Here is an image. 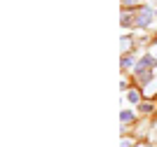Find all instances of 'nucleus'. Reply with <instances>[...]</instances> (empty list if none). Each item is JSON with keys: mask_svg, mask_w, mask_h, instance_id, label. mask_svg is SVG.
I'll list each match as a JSON object with an SVG mask.
<instances>
[{"mask_svg": "<svg viewBox=\"0 0 157 147\" xmlns=\"http://www.w3.org/2000/svg\"><path fill=\"white\" fill-rule=\"evenodd\" d=\"M122 147H131V142L129 140H122Z\"/></svg>", "mask_w": 157, "mask_h": 147, "instance_id": "nucleus-6", "label": "nucleus"}, {"mask_svg": "<svg viewBox=\"0 0 157 147\" xmlns=\"http://www.w3.org/2000/svg\"><path fill=\"white\" fill-rule=\"evenodd\" d=\"M127 98H129L131 103H136L138 101V91H129V96H127Z\"/></svg>", "mask_w": 157, "mask_h": 147, "instance_id": "nucleus-3", "label": "nucleus"}, {"mask_svg": "<svg viewBox=\"0 0 157 147\" xmlns=\"http://www.w3.org/2000/svg\"><path fill=\"white\" fill-rule=\"evenodd\" d=\"M141 110H143V112H150L152 105H150V103H143V105H141Z\"/></svg>", "mask_w": 157, "mask_h": 147, "instance_id": "nucleus-4", "label": "nucleus"}, {"mask_svg": "<svg viewBox=\"0 0 157 147\" xmlns=\"http://www.w3.org/2000/svg\"><path fill=\"white\" fill-rule=\"evenodd\" d=\"M131 63H134L131 58H122V65H124V68H131Z\"/></svg>", "mask_w": 157, "mask_h": 147, "instance_id": "nucleus-5", "label": "nucleus"}, {"mask_svg": "<svg viewBox=\"0 0 157 147\" xmlns=\"http://www.w3.org/2000/svg\"><path fill=\"white\" fill-rule=\"evenodd\" d=\"M120 119H122V122H124V124H129L131 119H134V115H131L129 110H124V112H122V115H120Z\"/></svg>", "mask_w": 157, "mask_h": 147, "instance_id": "nucleus-2", "label": "nucleus"}, {"mask_svg": "<svg viewBox=\"0 0 157 147\" xmlns=\"http://www.w3.org/2000/svg\"><path fill=\"white\" fill-rule=\"evenodd\" d=\"M136 21H138V26H148V24L152 21V12H150V9H143V12L138 14Z\"/></svg>", "mask_w": 157, "mask_h": 147, "instance_id": "nucleus-1", "label": "nucleus"}]
</instances>
